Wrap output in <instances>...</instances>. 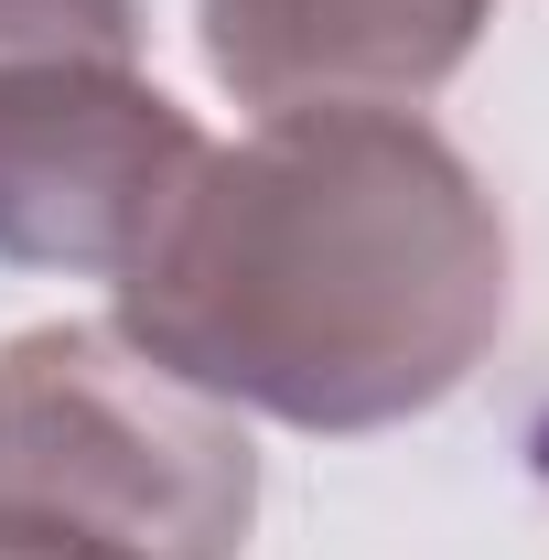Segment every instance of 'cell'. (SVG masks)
Segmentation results:
<instances>
[{"label": "cell", "instance_id": "cell-3", "mask_svg": "<svg viewBox=\"0 0 549 560\" xmlns=\"http://www.w3.org/2000/svg\"><path fill=\"white\" fill-rule=\"evenodd\" d=\"M206 130L108 55L0 66V259L119 280L195 184Z\"/></svg>", "mask_w": 549, "mask_h": 560}, {"label": "cell", "instance_id": "cell-6", "mask_svg": "<svg viewBox=\"0 0 549 560\" xmlns=\"http://www.w3.org/2000/svg\"><path fill=\"white\" fill-rule=\"evenodd\" d=\"M0 560H55V550H22V539H0Z\"/></svg>", "mask_w": 549, "mask_h": 560}, {"label": "cell", "instance_id": "cell-1", "mask_svg": "<svg viewBox=\"0 0 549 560\" xmlns=\"http://www.w3.org/2000/svg\"><path fill=\"white\" fill-rule=\"evenodd\" d=\"M108 291L119 335L237 420L388 431L506 335V215L410 108H280L206 140Z\"/></svg>", "mask_w": 549, "mask_h": 560}, {"label": "cell", "instance_id": "cell-2", "mask_svg": "<svg viewBox=\"0 0 549 560\" xmlns=\"http://www.w3.org/2000/svg\"><path fill=\"white\" fill-rule=\"evenodd\" d=\"M248 517V420L162 377L119 324L0 346V539L55 560H237Z\"/></svg>", "mask_w": 549, "mask_h": 560}, {"label": "cell", "instance_id": "cell-7", "mask_svg": "<svg viewBox=\"0 0 549 560\" xmlns=\"http://www.w3.org/2000/svg\"><path fill=\"white\" fill-rule=\"evenodd\" d=\"M528 453H539V475H549V420H539V442H528Z\"/></svg>", "mask_w": 549, "mask_h": 560}, {"label": "cell", "instance_id": "cell-4", "mask_svg": "<svg viewBox=\"0 0 549 560\" xmlns=\"http://www.w3.org/2000/svg\"><path fill=\"white\" fill-rule=\"evenodd\" d=\"M495 0H195L206 75L237 108H420L484 44Z\"/></svg>", "mask_w": 549, "mask_h": 560}, {"label": "cell", "instance_id": "cell-5", "mask_svg": "<svg viewBox=\"0 0 549 560\" xmlns=\"http://www.w3.org/2000/svg\"><path fill=\"white\" fill-rule=\"evenodd\" d=\"M44 55L140 66V0H0V66H44Z\"/></svg>", "mask_w": 549, "mask_h": 560}]
</instances>
